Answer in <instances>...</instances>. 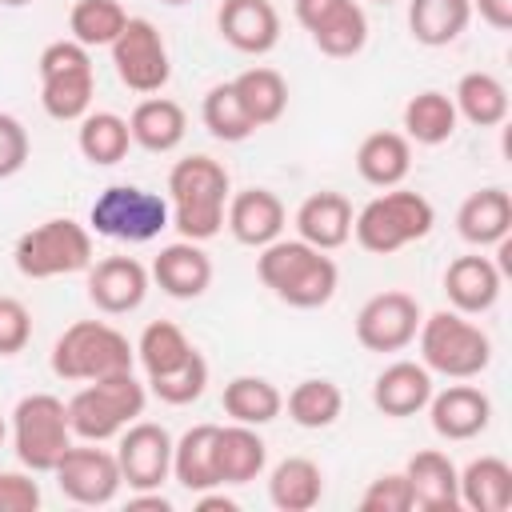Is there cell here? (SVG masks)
<instances>
[{
    "label": "cell",
    "mask_w": 512,
    "mask_h": 512,
    "mask_svg": "<svg viewBox=\"0 0 512 512\" xmlns=\"http://www.w3.org/2000/svg\"><path fill=\"white\" fill-rule=\"evenodd\" d=\"M12 260H16V272L28 280L88 272V264L96 260L92 256V232L72 216H52L16 240Z\"/></svg>",
    "instance_id": "7"
},
{
    "label": "cell",
    "mask_w": 512,
    "mask_h": 512,
    "mask_svg": "<svg viewBox=\"0 0 512 512\" xmlns=\"http://www.w3.org/2000/svg\"><path fill=\"white\" fill-rule=\"evenodd\" d=\"M456 488H460V504L472 512H508L512 508V464L500 456H476L464 464Z\"/></svg>",
    "instance_id": "27"
},
{
    "label": "cell",
    "mask_w": 512,
    "mask_h": 512,
    "mask_svg": "<svg viewBox=\"0 0 512 512\" xmlns=\"http://www.w3.org/2000/svg\"><path fill=\"white\" fill-rule=\"evenodd\" d=\"M128 508H132V512H140V508H152V512H172V500H168V496H160V488H144V492L128 496Z\"/></svg>",
    "instance_id": "49"
},
{
    "label": "cell",
    "mask_w": 512,
    "mask_h": 512,
    "mask_svg": "<svg viewBox=\"0 0 512 512\" xmlns=\"http://www.w3.org/2000/svg\"><path fill=\"white\" fill-rule=\"evenodd\" d=\"M28 132H24V124L16 120V116H8V112H0V180H8V176H16L24 164H28Z\"/></svg>",
    "instance_id": "45"
},
{
    "label": "cell",
    "mask_w": 512,
    "mask_h": 512,
    "mask_svg": "<svg viewBox=\"0 0 512 512\" xmlns=\"http://www.w3.org/2000/svg\"><path fill=\"white\" fill-rule=\"evenodd\" d=\"M72 444L68 404L52 392H32L12 408V448L28 472H52Z\"/></svg>",
    "instance_id": "10"
},
{
    "label": "cell",
    "mask_w": 512,
    "mask_h": 512,
    "mask_svg": "<svg viewBox=\"0 0 512 512\" xmlns=\"http://www.w3.org/2000/svg\"><path fill=\"white\" fill-rule=\"evenodd\" d=\"M256 276L288 308H324L340 284L336 260L324 256L320 248L304 244L300 236L264 244L256 256Z\"/></svg>",
    "instance_id": "2"
},
{
    "label": "cell",
    "mask_w": 512,
    "mask_h": 512,
    "mask_svg": "<svg viewBox=\"0 0 512 512\" xmlns=\"http://www.w3.org/2000/svg\"><path fill=\"white\" fill-rule=\"evenodd\" d=\"M200 120H204V128H208L216 140H224V144H240V140H248V136L256 132V124L248 120V112H244V104H240L232 80L208 88V96H204V104H200Z\"/></svg>",
    "instance_id": "41"
},
{
    "label": "cell",
    "mask_w": 512,
    "mask_h": 512,
    "mask_svg": "<svg viewBox=\"0 0 512 512\" xmlns=\"http://www.w3.org/2000/svg\"><path fill=\"white\" fill-rule=\"evenodd\" d=\"M308 36H312V44H316L324 56L348 60V56H356V52L368 44V16H364V8H360L356 0H348V4H340L328 20H320Z\"/></svg>",
    "instance_id": "39"
},
{
    "label": "cell",
    "mask_w": 512,
    "mask_h": 512,
    "mask_svg": "<svg viewBox=\"0 0 512 512\" xmlns=\"http://www.w3.org/2000/svg\"><path fill=\"white\" fill-rule=\"evenodd\" d=\"M432 372L424 368V364H416V360H396V364H388L380 376H376V384H372V404L384 412V416H396V420H404V416H416V412H424L428 408V400H432Z\"/></svg>",
    "instance_id": "22"
},
{
    "label": "cell",
    "mask_w": 512,
    "mask_h": 512,
    "mask_svg": "<svg viewBox=\"0 0 512 512\" xmlns=\"http://www.w3.org/2000/svg\"><path fill=\"white\" fill-rule=\"evenodd\" d=\"M232 88H236V96H240V104H244V112H248V120H252L256 128L276 124V120L284 116V108H288V84H284V76H280L276 68H268V64L244 68V72L232 80Z\"/></svg>",
    "instance_id": "34"
},
{
    "label": "cell",
    "mask_w": 512,
    "mask_h": 512,
    "mask_svg": "<svg viewBox=\"0 0 512 512\" xmlns=\"http://www.w3.org/2000/svg\"><path fill=\"white\" fill-rule=\"evenodd\" d=\"M500 288H504V276L500 268L480 256V252H468V256H456L444 272V296L456 312L464 316H480L488 312L496 300H500Z\"/></svg>",
    "instance_id": "19"
},
{
    "label": "cell",
    "mask_w": 512,
    "mask_h": 512,
    "mask_svg": "<svg viewBox=\"0 0 512 512\" xmlns=\"http://www.w3.org/2000/svg\"><path fill=\"white\" fill-rule=\"evenodd\" d=\"M472 12H480V20L496 32L512 28V0H472Z\"/></svg>",
    "instance_id": "48"
},
{
    "label": "cell",
    "mask_w": 512,
    "mask_h": 512,
    "mask_svg": "<svg viewBox=\"0 0 512 512\" xmlns=\"http://www.w3.org/2000/svg\"><path fill=\"white\" fill-rule=\"evenodd\" d=\"M380 4H396V0H380Z\"/></svg>",
    "instance_id": "54"
},
{
    "label": "cell",
    "mask_w": 512,
    "mask_h": 512,
    "mask_svg": "<svg viewBox=\"0 0 512 512\" xmlns=\"http://www.w3.org/2000/svg\"><path fill=\"white\" fill-rule=\"evenodd\" d=\"M232 196L228 168L204 152L184 156L168 172V212L180 240H212L224 228V208Z\"/></svg>",
    "instance_id": "1"
},
{
    "label": "cell",
    "mask_w": 512,
    "mask_h": 512,
    "mask_svg": "<svg viewBox=\"0 0 512 512\" xmlns=\"http://www.w3.org/2000/svg\"><path fill=\"white\" fill-rule=\"evenodd\" d=\"M40 484L28 472H0V512H36Z\"/></svg>",
    "instance_id": "46"
},
{
    "label": "cell",
    "mask_w": 512,
    "mask_h": 512,
    "mask_svg": "<svg viewBox=\"0 0 512 512\" xmlns=\"http://www.w3.org/2000/svg\"><path fill=\"white\" fill-rule=\"evenodd\" d=\"M132 364H136V344H128V336L104 320H76L52 344V372L60 380L88 384L100 376L132 372Z\"/></svg>",
    "instance_id": "4"
},
{
    "label": "cell",
    "mask_w": 512,
    "mask_h": 512,
    "mask_svg": "<svg viewBox=\"0 0 512 512\" xmlns=\"http://www.w3.org/2000/svg\"><path fill=\"white\" fill-rule=\"evenodd\" d=\"M268 464V444L260 440V432L252 424H228L216 428V476L220 488L224 484H248L264 472Z\"/></svg>",
    "instance_id": "26"
},
{
    "label": "cell",
    "mask_w": 512,
    "mask_h": 512,
    "mask_svg": "<svg viewBox=\"0 0 512 512\" xmlns=\"http://www.w3.org/2000/svg\"><path fill=\"white\" fill-rule=\"evenodd\" d=\"M76 144H80V156L96 168H112L128 156L132 148V132H128V120L116 116V112H84L80 116V132H76Z\"/></svg>",
    "instance_id": "35"
},
{
    "label": "cell",
    "mask_w": 512,
    "mask_h": 512,
    "mask_svg": "<svg viewBox=\"0 0 512 512\" xmlns=\"http://www.w3.org/2000/svg\"><path fill=\"white\" fill-rule=\"evenodd\" d=\"M144 404H148V388H144L132 372H116V376L88 380V384L68 400L72 436L92 440V444L116 440L132 420L144 416Z\"/></svg>",
    "instance_id": "5"
},
{
    "label": "cell",
    "mask_w": 512,
    "mask_h": 512,
    "mask_svg": "<svg viewBox=\"0 0 512 512\" xmlns=\"http://www.w3.org/2000/svg\"><path fill=\"white\" fill-rule=\"evenodd\" d=\"M128 132H132V144H140L144 152H172V148H180V140L188 132V116L176 100L148 96L132 108Z\"/></svg>",
    "instance_id": "28"
},
{
    "label": "cell",
    "mask_w": 512,
    "mask_h": 512,
    "mask_svg": "<svg viewBox=\"0 0 512 512\" xmlns=\"http://www.w3.org/2000/svg\"><path fill=\"white\" fill-rule=\"evenodd\" d=\"M148 276L172 300H196L212 284V260H208V252L196 240H176V244H164L160 248V256L152 260V272Z\"/></svg>",
    "instance_id": "20"
},
{
    "label": "cell",
    "mask_w": 512,
    "mask_h": 512,
    "mask_svg": "<svg viewBox=\"0 0 512 512\" xmlns=\"http://www.w3.org/2000/svg\"><path fill=\"white\" fill-rule=\"evenodd\" d=\"M216 428L220 424H192L180 440H172V476L188 492L220 488L216 476Z\"/></svg>",
    "instance_id": "29"
},
{
    "label": "cell",
    "mask_w": 512,
    "mask_h": 512,
    "mask_svg": "<svg viewBox=\"0 0 512 512\" xmlns=\"http://www.w3.org/2000/svg\"><path fill=\"white\" fill-rule=\"evenodd\" d=\"M324 496V472L308 456H284L268 476V500L280 512H308Z\"/></svg>",
    "instance_id": "30"
},
{
    "label": "cell",
    "mask_w": 512,
    "mask_h": 512,
    "mask_svg": "<svg viewBox=\"0 0 512 512\" xmlns=\"http://www.w3.org/2000/svg\"><path fill=\"white\" fill-rule=\"evenodd\" d=\"M420 364L448 380H472L492 364V340L464 312H432L420 320Z\"/></svg>",
    "instance_id": "6"
},
{
    "label": "cell",
    "mask_w": 512,
    "mask_h": 512,
    "mask_svg": "<svg viewBox=\"0 0 512 512\" xmlns=\"http://www.w3.org/2000/svg\"><path fill=\"white\" fill-rule=\"evenodd\" d=\"M420 320H424V312H420L416 296H408L400 288H388V292H376L360 304L356 340L368 352H404L416 340Z\"/></svg>",
    "instance_id": "13"
},
{
    "label": "cell",
    "mask_w": 512,
    "mask_h": 512,
    "mask_svg": "<svg viewBox=\"0 0 512 512\" xmlns=\"http://www.w3.org/2000/svg\"><path fill=\"white\" fill-rule=\"evenodd\" d=\"M224 44L244 56H264L280 44V12L272 0H224L216 12Z\"/></svg>",
    "instance_id": "16"
},
{
    "label": "cell",
    "mask_w": 512,
    "mask_h": 512,
    "mask_svg": "<svg viewBox=\"0 0 512 512\" xmlns=\"http://www.w3.org/2000/svg\"><path fill=\"white\" fill-rule=\"evenodd\" d=\"M436 224V208L428 196L412 188H384L352 216V236L372 256H392L416 240H424Z\"/></svg>",
    "instance_id": "3"
},
{
    "label": "cell",
    "mask_w": 512,
    "mask_h": 512,
    "mask_svg": "<svg viewBox=\"0 0 512 512\" xmlns=\"http://www.w3.org/2000/svg\"><path fill=\"white\" fill-rule=\"evenodd\" d=\"M128 24V12L116 0H76L68 12V32L84 48H108Z\"/></svg>",
    "instance_id": "40"
},
{
    "label": "cell",
    "mask_w": 512,
    "mask_h": 512,
    "mask_svg": "<svg viewBox=\"0 0 512 512\" xmlns=\"http://www.w3.org/2000/svg\"><path fill=\"white\" fill-rule=\"evenodd\" d=\"M404 476H408V488H412V508H424V512L460 508V488H456L460 472L444 452H436V448L416 452L404 464Z\"/></svg>",
    "instance_id": "23"
},
{
    "label": "cell",
    "mask_w": 512,
    "mask_h": 512,
    "mask_svg": "<svg viewBox=\"0 0 512 512\" xmlns=\"http://www.w3.org/2000/svg\"><path fill=\"white\" fill-rule=\"evenodd\" d=\"M108 48H112V68H116L124 88H132L140 96H152L168 84L172 60H168V44H164V36L152 20L128 16L124 32Z\"/></svg>",
    "instance_id": "11"
},
{
    "label": "cell",
    "mask_w": 512,
    "mask_h": 512,
    "mask_svg": "<svg viewBox=\"0 0 512 512\" xmlns=\"http://www.w3.org/2000/svg\"><path fill=\"white\" fill-rule=\"evenodd\" d=\"M116 440H120L116 444V464H120V476L132 492L160 488L172 476V436H168L164 424L132 420Z\"/></svg>",
    "instance_id": "14"
},
{
    "label": "cell",
    "mask_w": 512,
    "mask_h": 512,
    "mask_svg": "<svg viewBox=\"0 0 512 512\" xmlns=\"http://www.w3.org/2000/svg\"><path fill=\"white\" fill-rule=\"evenodd\" d=\"M224 412L236 420V424H272L280 412H284V396L272 380L264 376H232L224 384Z\"/></svg>",
    "instance_id": "36"
},
{
    "label": "cell",
    "mask_w": 512,
    "mask_h": 512,
    "mask_svg": "<svg viewBox=\"0 0 512 512\" xmlns=\"http://www.w3.org/2000/svg\"><path fill=\"white\" fill-rule=\"evenodd\" d=\"M340 4H348V0H292V12H296V20L304 24V32H312L320 20H328Z\"/></svg>",
    "instance_id": "47"
},
{
    "label": "cell",
    "mask_w": 512,
    "mask_h": 512,
    "mask_svg": "<svg viewBox=\"0 0 512 512\" xmlns=\"http://www.w3.org/2000/svg\"><path fill=\"white\" fill-rule=\"evenodd\" d=\"M148 268L136 256H104L88 264V300L104 316L136 312L148 296Z\"/></svg>",
    "instance_id": "15"
},
{
    "label": "cell",
    "mask_w": 512,
    "mask_h": 512,
    "mask_svg": "<svg viewBox=\"0 0 512 512\" xmlns=\"http://www.w3.org/2000/svg\"><path fill=\"white\" fill-rule=\"evenodd\" d=\"M456 232L472 248H492L512 232V196L504 188H480L472 192L456 212Z\"/></svg>",
    "instance_id": "25"
},
{
    "label": "cell",
    "mask_w": 512,
    "mask_h": 512,
    "mask_svg": "<svg viewBox=\"0 0 512 512\" xmlns=\"http://www.w3.org/2000/svg\"><path fill=\"white\" fill-rule=\"evenodd\" d=\"M192 352H196L192 340H188L184 328L172 324V320H152V324H144V332H140V340H136V360H140L144 376H164V372L180 368Z\"/></svg>",
    "instance_id": "38"
},
{
    "label": "cell",
    "mask_w": 512,
    "mask_h": 512,
    "mask_svg": "<svg viewBox=\"0 0 512 512\" xmlns=\"http://www.w3.org/2000/svg\"><path fill=\"white\" fill-rule=\"evenodd\" d=\"M164 4H192V0H164Z\"/></svg>",
    "instance_id": "53"
},
{
    "label": "cell",
    "mask_w": 512,
    "mask_h": 512,
    "mask_svg": "<svg viewBox=\"0 0 512 512\" xmlns=\"http://www.w3.org/2000/svg\"><path fill=\"white\" fill-rule=\"evenodd\" d=\"M456 124H460V116H456V104H452L448 92L424 88L404 104V136L424 144V148H436V144L452 140Z\"/></svg>",
    "instance_id": "33"
},
{
    "label": "cell",
    "mask_w": 512,
    "mask_h": 512,
    "mask_svg": "<svg viewBox=\"0 0 512 512\" xmlns=\"http://www.w3.org/2000/svg\"><path fill=\"white\" fill-rule=\"evenodd\" d=\"M428 420H432V432L444 436V440H472L488 428L492 400L476 384H448V388L432 392Z\"/></svg>",
    "instance_id": "18"
},
{
    "label": "cell",
    "mask_w": 512,
    "mask_h": 512,
    "mask_svg": "<svg viewBox=\"0 0 512 512\" xmlns=\"http://www.w3.org/2000/svg\"><path fill=\"white\" fill-rule=\"evenodd\" d=\"M40 104L52 120L68 124L80 120L84 112H92V92H96V68H92V52L84 44L68 40H52L40 52Z\"/></svg>",
    "instance_id": "8"
},
{
    "label": "cell",
    "mask_w": 512,
    "mask_h": 512,
    "mask_svg": "<svg viewBox=\"0 0 512 512\" xmlns=\"http://www.w3.org/2000/svg\"><path fill=\"white\" fill-rule=\"evenodd\" d=\"M356 172L372 188H396L412 172V140L404 132H372L356 148Z\"/></svg>",
    "instance_id": "24"
},
{
    "label": "cell",
    "mask_w": 512,
    "mask_h": 512,
    "mask_svg": "<svg viewBox=\"0 0 512 512\" xmlns=\"http://www.w3.org/2000/svg\"><path fill=\"white\" fill-rule=\"evenodd\" d=\"M472 20V0H408L412 40L424 48H444L464 36Z\"/></svg>",
    "instance_id": "31"
},
{
    "label": "cell",
    "mask_w": 512,
    "mask_h": 512,
    "mask_svg": "<svg viewBox=\"0 0 512 512\" xmlns=\"http://www.w3.org/2000/svg\"><path fill=\"white\" fill-rule=\"evenodd\" d=\"M288 416H292V424H300V428H332L336 420H340V412H344V392H340V384L336 380H328V376H308V380H300L292 392H288Z\"/></svg>",
    "instance_id": "37"
},
{
    "label": "cell",
    "mask_w": 512,
    "mask_h": 512,
    "mask_svg": "<svg viewBox=\"0 0 512 512\" xmlns=\"http://www.w3.org/2000/svg\"><path fill=\"white\" fill-rule=\"evenodd\" d=\"M88 224L96 236L124 240V244H148L164 228H172V212L160 192H148L140 184H112L92 200Z\"/></svg>",
    "instance_id": "9"
},
{
    "label": "cell",
    "mask_w": 512,
    "mask_h": 512,
    "mask_svg": "<svg viewBox=\"0 0 512 512\" xmlns=\"http://www.w3.org/2000/svg\"><path fill=\"white\" fill-rule=\"evenodd\" d=\"M196 512H236V500L208 488V492H196Z\"/></svg>",
    "instance_id": "50"
},
{
    "label": "cell",
    "mask_w": 512,
    "mask_h": 512,
    "mask_svg": "<svg viewBox=\"0 0 512 512\" xmlns=\"http://www.w3.org/2000/svg\"><path fill=\"white\" fill-rule=\"evenodd\" d=\"M360 512H412V488L404 472H384L376 476L364 496H360Z\"/></svg>",
    "instance_id": "43"
},
{
    "label": "cell",
    "mask_w": 512,
    "mask_h": 512,
    "mask_svg": "<svg viewBox=\"0 0 512 512\" xmlns=\"http://www.w3.org/2000/svg\"><path fill=\"white\" fill-rule=\"evenodd\" d=\"M0 4H8V8H20V4H32V0H0Z\"/></svg>",
    "instance_id": "51"
},
{
    "label": "cell",
    "mask_w": 512,
    "mask_h": 512,
    "mask_svg": "<svg viewBox=\"0 0 512 512\" xmlns=\"http://www.w3.org/2000/svg\"><path fill=\"white\" fill-rule=\"evenodd\" d=\"M4 436H8V424H4V416H0V444H4Z\"/></svg>",
    "instance_id": "52"
},
{
    "label": "cell",
    "mask_w": 512,
    "mask_h": 512,
    "mask_svg": "<svg viewBox=\"0 0 512 512\" xmlns=\"http://www.w3.org/2000/svg\"><path fill=\"white\" fill-rule=\"evenodd\" d=\"M32 340V312L16 296H0V356L24 352Z\"/></svg>",
    "instance_id": "44"
},
{
    "label": "cell",
    "mask_w": 512,
    "mask_h": 512,
    "mask_svg": "<svg viewBox=\"0 0 512 512\" xmlns=\"http://www.w3.org/2000/svg\"><path fill=\"white\" fill-rule=\"evenodd\" d=\"M60 492L72 500V504H84V508H100V504H112L124 476H120V464H116V452L108 448H96L92 440H84L80 448L68 444V452L56 460L52 468Z\"/></svg>",
    "instance_id": "12"
},
{
    "label": "cell",
    "mask_w": 512,
    "mask_h": 512,
    "mask_svg": "<svg viewBox=\"0 0 512 512\" xmlns=\"http://www.w3.org/2000/svg\"><path fill=\"white\" fill-rule=\"evenodd\" d=\"M296 236L320 252L344 248L352 240V204L344 192H312L296 208Z\"/></svg>",
    "instance_id": "21"
},
{
    "label": "cell",
    "mask_w": 512,
    "mask_h": 512,
    "mask_svg": "<svg viewBox=\"0 0 512 512\" xmlns=\"http://www.w3.org/2000/svg\"><path fill=\"white\" fill-rule=\"evenodd\" d=\"M284 224H288V212H284V200L272 188H244V192L228 196L224 228L236 236V244L264 248V244L280 240Z\"/></svg>",
    "instance_id": "17"
},
{
    "label": "cell",
    "mask_w": 512,
    "mask_h": 512,
    "mask_svg": "<svg viewBox=\"0 0 512 512\" xmlns=\"http://www.w3.org/2000/svg\"><path fill=\"white\" fill-rule=\"evenodd\" d=\"M456 116H464L476 128H496L508 120V88L492 72H464L452 92Z\"/></svg>",
    "instance_id": "32"
},
{
    "label": "cell",
    "mask_w": 512,
    "mask_h": 512,
    "mask_svg": "<svg viewBox=\"0 0 512 512\" xmlns=\"http://www.w3.org/2000/svg\"><path fill=\"white\" fill-rule=\"evenodd\" d=\"M204 388H208V360H204L200 352H192L180 368H172V372H164V376H148V392H152L156 400L172 404V408L200 400Z\"/></svg>",
    "instance_id": "42"
}]
</instances>
